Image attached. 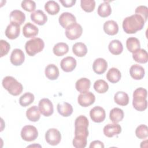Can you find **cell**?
<instances>
[{"mask_svg":"<svg viewBox=\"0 0 148 148\" xmlns=\"http://www.w3.org/2000/svg\"><path fill=\"white\" fill-rule=\"evenodd\" d=\"M135 134L139 139H146L148 136V128L147 125L145 124L139 125L136 128Z\"/></svg>","mask_w":148,"mask_h":148,"instance_id":"obj_40","label":"cell"},{"mask_svg":"<svg viewBox=\"0 0 148 148\" xmlns=\"http://www.w3.org/2000/svg\"><path fill=\"white\" fill-rule=\"evenodd\" d=\"M91 85L90 80L86 77H82L77 80L75 84L76 89L80 92L88 91Z\"/></svg>","mask_w":148,"mask_h":148,"instance_id":"obj_27","label":"cell"},{"mask_svg":"<svg viewBox=\"0 0 148 148\" xmlns=\"http://www.w3.org/2000/svg\"><path fill=\"white\" fill-rule=\"evenodd\" d=\"M54 54L57 56H62L69 51L68 45L64 42H60L54 45L53 49Z\"/></svg>","mask_w":148,"mask_h":148,"instance_id":"obj_34","label":"cell"},{"mask_svg":"<svg viewBox=\"0 0 148 148\" xmlns=\"http://www.w3.org/2000/svg\"><path fill=\"white\" fill-rule=\"evenodd\" d=\"M114 102L121 106H126L129 102V97L128 94L124 91H118L114 96Z\"/></svg>","mask_w":148,"mask_h":148,"instance_id":"obj_32","label":"cell"},{"mask_svg":"<svg viewBox=\"0 0 148 148\" xmlns=\"http://www.w3.org/2000/svg\"><path fill=\"white\" fill-rule=\"evenodd\" d=\"M80 6L86 12H92L95 7V1L94 0H81Z\"/></svg>","mask_w":148,"mask_h":148,"instance_id":"obj_39","label":"cell"},{"mask_svg":"<svg viewBox=\"0 0 148 148\" xmlns=\"http://www.w3.org/2000/svg\"><path fill=\"white\" fill-rule=\"evenodd\" d=\"M35 97L33 94L27 92L22 95L19 98V103L21 106L26 107L31 104L34 101Z\"/></svg>","mask_w":148,"mask_h":148,"instance_id":"obj_37","label":"cell"},{"mask_svg":"<svg viewBox=\"0 0 148 148\" xmlns=\"http://www.w3.org/2000/svg\"><path fill=\"white\" fill-rule=\"evenodd\" d=\"M108 49L109 51L114 55L120 54L123 50V46L121 42L117 39L112 40L109 44Z\"/></svg>","mask_w":148,"mask_h":148,"instance_id":"obj_28","label":"cell"},{"mask_svg":"<svg viewBox=\"0 0 148 148\" xmlns=\"http://www.w3.org/2000/svg\"><path fill=\"white\" fill-rule=\"evenodd\" d=\"M103 132L106 136L111 138L120 134L121 132V127L120 125L117 123L108 124L104 127Z\"/></svg>","mask_w":148,"mask_h":148,"instance_id":"obj_15","label":"cell"},{"mask_svg":"<svg viewBox=\"0 0 148 148\" xmlns=\"http://www.w3.org/2000/svg\"><path fill=\"white\" fill-rule=\"evenodd\" d=\"M39 32L38 28L34 24L28 22L23 28V34L25 38H34L36 36Z\"/></svg>","mask_w":148,"mask_h":148,"instance_id":"obj_19","label":"cell"},{"mask_svg":"<svg viewBox=\"0 0 148 148\" xmlns=\"http://www.w3.org/2000/svg\"><path fill=\"white\" fill-rule=\"evenodd\" d=\"M45 139L50 145H57L61 140V133L56 128H50L45 134Z\"/></svg>","mask_w":148,"mask_h":148,"instance_id":"obj_8","label":"cell"},{"mask_svg":"<svg viewBox=\"0 0 148 148\" xmlns=\"http://www.w3.org/2000/svg\"><path fill=\"white\" fill-rule=\"evenodd\" d=\"M82 32L83 28L82 26L77 23L69 25L65 29V35L70 40L78 39L82 35Z\"/></svg>","mask_w":148,"mask_h":148,"instance_id":"obj_7","label":"cell"},{"mask_svg":"<svg viewBox=\"0 0 148 148\" xmlns=\"http://www.w3.org/2000/svg\"><path fill=\"white\" fill-rule=\"evenodd\" d=\"M25 20V14L19 10H14L10 13V23H16L20 25L23 24Z\"/></svg>","mask_w":148,"mask_h":148,"instance_id":"obj_25","label":"cell"},{"mask_svg":"<svg viewBox=\"0 0 148 148\" xmlns=\"http://www.w3.org/2000/svg\"><path fill=\"white\" fill-rule=\"evenodd\" d=\"M126 46L128 51L131 53L140 49V45L139 39L135 37H130L127 39Z\"/></svg>","mask_w":148,"mask_h":148,"instance_id":"obj_36","label":"cell"},{"mask_svg":"<svg viewBox=\"0 0 148 148\" xmlns=\"http://www.w3.org/2000/svg\"><path fill=\"white\" fill-rule=\"evenodd\" d=\"M121 75L120 71L116 68H112L106 73L107 79L112 83H117L121 79Z\"/></svg>","mask_w":148,"mask_h":148,"instance_id":"obj_30","label":"cell"},{"mask_svg":"<svg viewBox=\"0 0 148 148\" xmlns=\"http://www.w3.org/2000/svg\"><path fill=\"white\" fill-rule=\"evenodd\" d=\"M38 136V131L36 128L31 125H25L21 131L22 139L27 142L35 140Z\"/></svg>","mask_w":148,"mask_h":148,"instance_id":"obj_6","label":"cell"},{"mask_svg":"<svg viewBox=\"0 0 148 148\" xmlns=\"http://www.w3.org/2000/svg\"><path fill=\"white\" fill-rule=\"evenodd\" d=\"M59 23L64 28H66L69 25L76 23L75 16L69 12H64L59 17Z\"/></svg>","mask_w":148,"mask_h":148,"instance_id":"obj_12","label":"cell"},{"mask_svg":"<svg viewBox=\"0 0 148 148\" xmlns=\"http://www.w3.org/2000/svg\"><path fill=\"white\" fill-rule=\"evenodd\" d=\"M87 138L83 136H75L72 143L73 146L76 148H84L87 145Z\"/></svg>","mask_w":148,"mask_h":148,"instance_id":"obj_41","label":"cell"},{"mask_svg":"<svg viewBox=\"0 0 148 148\" xmlns=\"http://www.w3.org/2000/svg\"><path fill=\"white\" fill-rule=\"evenodd\" d=\"M45 10L51 15L57 14L60 9V5L54 1H49L45 5Z\"/></svg>","mask_w":148,"mask_h":148,"instance_id":"obj_35","label":"cell"},{"mask_svg":"<svg viewBox=\"0 0 148 148\" xmlns=\"http://www.w3.org/2000/svg\"><path fill=\"white\" fill-rule=\"evenodd\" d=\"M135 13L142 16L145 22L147 21L148 18V8L147 6L143 5L138 6L135 10Z\"/></svg>","mask_w":148,"mask_h":148,"instance_id":"obj_43","label":"cell"},{"mask_svg":"<svg viewBox=\"0 0 148 148\" xmlns=\"http://www.w3.org/2000/svg\"><path fill=\"white\" fill-rule=\"evenodd\" d=\"M31 20L39 25H44L47 21L46 14L41 10H37L31 14Z\"/></svg>","mask_w":148,"mask_h":148,"instance_id":"obj_17","label":"cell"},{"mask_svg":"<svg viewBox=\"0 0 148 148\" xmlns=\"http://www.w3.org/2000/svg\"><path fill=\"white\" fill-rule=\"evenodd\" d=\"M130 73L133 79L135 80H140L144 77L145 72L144 68L142 66L138 64H134L131 66L130 69Z\"/></svg>","mask_w":148,"mask_h":148,"instance_id":"obj_21","label":"cell"},{"mask_svg":"<svg viewBox=\"0 0 148 148\" xmlns=\"http://www.w3.org/2000/svg\"><path fill=\"white\" fill-rule=\"evenodd\" d=\"M27 118L31 121H38L40 117V112L39 108L36 106H32L28 108L26 112Z\"/></svg>","mask_w":148,"mask_h":148,"instance_id":"obj_26","label":"cell"},{"mask_svg":"<svg viewBox=\"0 0 148 148\" xmlns=\"http://www.w3.org/2000/svg\"><path fill=\"white\" fill-rule=\"evenodd\" d=\"M57 109L58 113L64 117H68L73 113L72 106L66 102L58 103L57 106Z\"/></svg>","mask_w":148,"mask_h":148,"instance_id":"obj_20","label":"cell"},{"mask_svg":"<svg viewBox=\"0 0 148 148\" xmlns=\"http://www.w3.org/2000/svg\"><path fill=\"white\" fill-rule=\"evenodd\" d=\"M95 100V97L94 94L90 91L82 92L77 97L79 104L83 107H88L94 103Z\"/></svg>","mask_w":148,"mask_h":148,"instance_id":"obj_10","label":"cell"},{"mask_svg":"<svg viewBox=\"0 0 148 148\" xmlns=\"http://www.w3.org/2000/svg\"><path fill=\"white\" fill-rule=\"evenodd\" d=\"M38 108L40 113L46 117L51 116L54 112L53 105L51 101L48 98H43L40 99L39 102Z\"/></svg>","mask_w":148,"mask_h":148,"instance_id":"obj_9","label":"cell"},{"mask_svg":"<svg viewBox=\"0 0 148 148\" xmlns=\"http://www.w3.org/2000/svg\"><path fill=\"white\" fill-rule=\"evenodd\" d=\"M103 30L108 35H114L119 31V25L114 20H108L103 24Z\"/></svg>","mask_w":148,"mask_h":148,"instance_id":"obj_22","label":"cell"},{"mask_svg":"<svg viewBox=\"0 0 148 148\" xmlns=\"http://www.w3.org/2000/svg\"><path fill=\"white\" fill-rule=\"evenodd\" d=\"M89 147L90 148H92V147L103 148L104 145L102 142H101L99 140H94V141H92V142H91Z\"/></svg>","mask_w":148,"mask_h":148,"instance_id":"obj_46","label":"cell"},{"mask_svg":"<svg viewBox=\"0 0 148 148\" xmlns=\"http://www.w3.org/2000/svg\"><path fill=\"white\" fill-rule=\"evenodd\" d=\"M3 87L11 95L17 96L20 94L23 90L22 84L12 76L5 77L2 82Z\"/></svg>","mask_w":148,"mask_h":148,"instance_id":"obj_3","label":"cell"},{"mask_svg":"<svg viewBox=\"0 0 148 148\" xmlns=\"http://www.w3.org/2000/svg\"><path fill=\"white\" fill-rule=\"evenodd\" d=\"M72 51L77 57H82L87 53V48L86 45L82 42H77L73 45Z\"/></svg>","mask_w":148,"mask_h":148,"instance_id":"obj_31","label":"cell"},{"mask_svg":"<svg viewBox=\"0 0 148 148\" xmlns=\"http://www.w3.org/2000/svg\"><path fill=\"white\" fill-rule=\"evenodd\" d=\"M94 90L99 94L106 92L109 89L108 84L102 79H99L95 82L94 84Z\"/></svg>","mask_w":148,"mask_h":148,"instance_id":"obj_38","label":"cell"},{"mask_svg":"<svg viewBox=\"0 0 148 148\" xmlns=\"http://www.w3.org/2000/svg\"><path fill=\"white\" fill-rule=\"evenodd\" d=\"M24 60L25 55L21 49H15L12 51L10 60L13 65L15 66H19L24 62Z\"/></svg>","mask_w":148,"mask_h":148,"instance_id":"obj_16","label":"cell"},{"mask_svg":"<svg viewBox=\"0 0 148 148\" xmlns=\"http://www.w3.org/2000/svg\"><path fill=\"white\" fill-rule=\"evenodd\" d=\"M90 116L91 119L95 123L102 122L106 117L104 109L101 106H95L90 110Z\"/></svg>","mask_w":148,"mask_h":148,"instance_id":"obj_11","label":"cell"},{"mask_svg":"<svg viewBox=\"0 0 148 148\" xmlns=\"http://www.w3.org/2000/svg\"><path fill=\"white\" fill-rule=\"evenodd\" d=\"M97 12L98 15L102 17H108L112 13V8L108 2L105 1L101 3L98 8Z\"/></svg>","mask_w":148,"mask_h":148,"instance_id":"obj_33","label":"cell"},{"mask_svg":"<svg viewBox=\"0 0 148 148\" xmlns=\"http://www.w3.org/2000/svg\"><path fill=\"white\" fill-rule=\"evenodd\" d=\"M45 47L43 40L39 38H34L28 40L25 45L26 53L29 56H34L42 51Z\"/></svg>","mask_w":148,"mask_h":148,"instance_id":"obj_4","label":"cell"},{"mask_svg":"<svg viewBox=\"0 0 148 148\" xmlns=\"http://www.w3.org/2000/svg\"><path fill=\"white\" fill-rule=\"evenodd\" d=\"M147 90L142 87L136 88L133 93L132 105L134 108L140 112L146 109L147 106Z\"/></svg>","mask_w":148,"mask_h":148,"instance_id":"obj_2","label":"cell"},{"mask_svg":"<svg viewBox=\"0 0 148 148\" xmlns=\"http://www.w3.org/2000/svg\"><path fill=\"white\" fill-rule=\"evenodd\" d=\"M145 23L142 16L135 14L124 19L123 28L127 34H135L143 28Z\"/></svg>","mask_w":148,"mask_h":148,"instance_id":"obj_1","label":"cell"},{"mask_svg":"<svg viewBox=\"0 0 148 148\" xmlns=\"http://www.w3.org/2000/svg\"><path fill=\"white\" fill-rule=\"evenodd\" d=\"M108 68V62L102 58H97L93 62V71L97 74L101 75Z\"/></svg>","mask_w":148,"mask_h":148,"instance_id":"obj_18","label":"cell"},{"mask_svg":"<svg viewBox=\"0 0 148 148\" xmlns=\"http://www.w3.org/2000/svg\"><path fill=\"white\" fill-rule=\"evenodd\" d=\"M21 7L27 12H33L36 8V3L34 1L24 0L21 2Z\"/></svg>","mask_w":148,"mask_h":148,"instance_id":"obj_42","label":"cell"},{"mask_svg":"<svg viewBox=\"0 0 148 148\" xmlns=\"http://www.w3.org/2000/svg\"><path fill=\"white\" fill-rule=\"evenodd\" d=\"M110 120L113 123H118L124 118V112L119 108H113L109 113Z\"/></svg>","mask_w":148,"mask_h":148,"instance_id":"obj_29","label":"cell"},{"mask_svg":"<svg viewBox=\"0 0 148 148\" xmlns=\"http://www.w3.org/2000/svg\"><path fill=\"white\" fill-rule=\"evenodd\" d=\"M60 2L64 7L70 8L75 4L76 0H60Z\"/></svg>","mask_w":148,"mask_h":148,"instance_id":"obj_45","label":"cell"},{"mask_svg":"<svg viewBox=\"0 0 148 148\" xmlns=\"http://www.w3.org/2000/svg\"><path fill=\"white\" fill-rule=\"evenodd\" d=\"M0 49H1V54H0V57H2L4 56H6L10 49V46L9 45V43L3 39H1L0 40Z\"/></svg>","mask_w":148,"mask_h":148,"instance_id":"obj_44","label":"cell"},{"mask_svg":"<svg viewBox=\"0 0 148 148\" xmlns=\"http://www.w3.org/2000/svg\"><path fill=\"white\" fill-rule=\"evenodd\" d=\"M60 66L62 71L64 72H72L76 66V60L72 57H66L61 61Z\"/></svg>","mask_w":148,"mask_h":148,"instance_id":"obj_14","label":"cell"},{"mask_svg":"<svg viewBox=\"0 0 148 148\" xmlns=\"http://www.w3.org/2000/svg\"><path fill=\"white\" fill-rule=\"evenodd\" d=\"M88 120L85 116H78L75 121V136L87 138L88 136Z\"/></svg>","mask_w":148,"mask_h":148,"instance_id":"obj_5","label":"cell"},{"mask_svg":"<svg viewBox=\"0 0 148 148\" xmlns=\"http://www.w3.org/2000/svg\"><path fill=\"white\" fill-rule=\"evenodd\" d=\"M45 73L46 77L51 80L57 79L59 76L58 68L56 65L53 64H49L46 66Z\"/></svg>","mask_w":148,"mask_h":148,"instance_id":"obj_24","label":"cell"},{"mask_svg":"<svg viewBox=\"0 0 148 148\" xmlns=\"http://www.w3.org/2000/svg\"><path fill=\"white\" fill-rule=\"evenodd\" d=\"M132 58L137 62L145 64L148 61V54L143 49H139L132 53Z\"/></svg>","mask_w":148,"mask_h":148,"instance_id":"obj_23","label":"cell"},{"mask_svg":"<svg viewBox=\"0 0 148 148\" xmlns=\"http://www.w3.org/2000/svg\"><path fill=\"white\" fill-rule=\"evenodd\" d=\"M20 25L16 23H10L6 27L5 35L9 39H16L20 35Z\"/></svg>","mask_w":148,"mask_h":148,"instance_id":"obj_13","label":"cell"}]
</instances>
